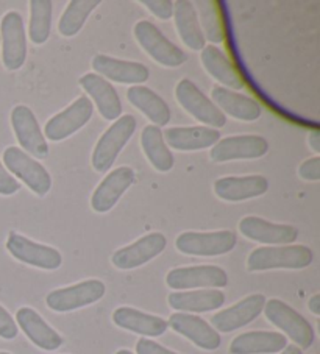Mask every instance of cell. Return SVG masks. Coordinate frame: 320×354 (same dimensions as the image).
Instances as JSON below:
<instances>
[{
  "label": "cell",
  "mask_w": 320,
  "mask_h": 354,
  "mask_svg": "<svg viewBox=\"0 0 320 354\" xmlns=\"http://www.w3.org/2000/svg\"><path fill=\"white\" fill-rule=\"evenodd\" d=\"M202 64L214 80H217L224 88L231 91L244 89L245 83L239 72L235 69L229 57L216 46H205L202 50ZM219 84V86H220Z\"/></svg>",
  "instance_id": "4316f807"
},
{
  "label": "cell",
  "mask_w": 320,
  "mask_h": 354,
  "mask_svg": "<svg viewBox=\"0 0 320 354\" xmlns=\"http://www.w3.org/2000/svg\"><path fill=\"white\" fill-rule=\"evenodd\" d=\"M168 325L174 329L175 333L189 339L195 346L202 348V350L214 351L217 350L220 344H222V339H220V334L216 329L211 325H208V322L197 315L184 313L172 314Z\"/></svg>",
  "instance_id": "ffe728a7"
},
{
  "label": "cell",
  "mask_w": 320,
  "mask_h": 354,
  "mask_svg": "<svg viewBox=\"0 0 320 354\" xmlns=\"http://www.w3.org/2000/svg\"><path fill=\"white\" fill-rule=\"evenodd\" d=\"M166 245H168V239L163 233L145 234L130 245L119 248L112 256V262L119 270H133L155 259L164 252Z\"/></svg>",
  "instance_id": "9a60e30c"
},
{
  "label": "cell",
  "mask_w": 320,
  "mask_h": 354,
  "mask_svg": "<svg viewBox=\"0 0 320 354\" xmlns=\"http://www.w3.org/2000/svg\"><path fill=\"white\" fill-rule=\"evenodd\" d=\"M134 38L152 59L164 67H178L188 61V55L149 21H139L134 26Z\"/></svg>",
  "instance_id": "5b68a950"
},
{
  "label": "cell",
  "mask_w": 320,
  "mask_h": 354,
  "mask_svg": "<svg viewBox=\"0 0 320 354\" xmlns=\"http://www.w3.org/2000/svg\"><path fill=\"white\" fill-rule=\"evenodd\" d=\"M308 144H310L314 153H320V133L319 130H312L308 136Z\"/></svg>",
  "instance_id": "60d3db41"
},
{
  "label": "cell",
  "mask_w": 320,
  "mask_h": 354,
  "mask_svg": "<svg viewBox=\"0 0 320 354\" xmlns=\"http://www.w3.org/2000/svg\"><path fill=\"white\" fill-rule=\"evenodd\" d=\"M134 181H136V175L132 167L122 166L112 170L96 187L91 197V207L98 214L112 211Z\"/></svg>",
  "instance_id": "2e32d148"
},
{
  "label": "cell",
  "mask_w": 320,
  "mask_h": 354,
  "mask_svg": "<svg viewBox=\"0 0 320 354\" xmlns=\"http://www.w3.org/2000/svg\"><path fill=\"white\" fill-rule=\"evenodd\" d=\"M166 284L174 290L220 289L229 284V274L217 266L178 267L168 273Z\"/></svg>",
  "instance_id": "8fae6325"
},
{
  "label": "cell",
  "mask_w": 320,
  "mask_h": 354,
  "mask_svg": "<svg viewBox=\"0 0 320 354\" xmlns=\"http://www.w3.org/2000/svg\"><path fill=\"white\" fill-rule=\"evenodd\" d=\"M21 189V183L17 181L13 175H11L5 166L0 161V195H10L16 194Z\"/></svg>",
  "instance_id": "f35d334b"
},
{
  "label": "cell",
  "mask_w": 320,
  "mask_h": 354,
  "mask_svg": "<svg viewBox=\"0 0 320 354\" xmlns=\"http://www.w3.org/2000/svg\"><path fill=\"white\" fill-rule=\"evenodd\" d=\"M195 7L197 17H199L200 28L205 39L214 42V44H222L225 41V30L220 17V11L217 8V2H197Z\"/></svg>",
  "instance_id": "e575fe53"
},
{
  "label": "cell",
  "mask_w": 320,
  "mask_h": 354,
  "mask_svg": "<svg viewBox=\"0 0 320 354\" xmlns=\"http://www.w3.org/2000/svg\"><path fill=\"white\" fill-rule=\"evenodd\" d=\"M168 147L178 151H197L213 147L220 131L209 127H172L163 131Z\"/></svg>",
  "instance_id": "603a6c76"
},
{
  "label": "cell",
  "mask_w": 320,
  "mask_h": 354,
  "mask_svg": "<svg viewBox=\"0 0 320 354\" xmlns=\"http://www.w3.org/2000/svg\"><path fill=\"white\" fill-rule=\"evenodd\" d=\"M91 66L96 71L94 74L103 77L105 80L121 84H132V86L145 83L150 77L149 69L143 63L118 59L114 57H108V55H96L92 58Z\"/></svg>",
  "instance_id": "e0dca14e"
},
{
  "label": "cell",
  "mask_w": 320,
  "mask_h": 354,
  "mask_svg": "<svg viewBox=\"0 0 320 354\" xmlns=\"http://www.w3.org/2000/svg\"><path fill=\"white\" fill-rule=\"evenodd\" d=\"M136 353L138 354H178L175 351H170L163 345L157 344V342L149 340V339H139L136 344Z\"/></svg>",
  "instance_id": "ab89813d"
},
{
  "label": "cell",
  "mask_w": 320,
  "mask_h": 354,
  "mask_svg": "<svg viewBox=\"0 0 320 354\" xmlns=\"http://www.w3.org/2000/svg\"><path fill=\"white\" fill-rule=\"evenodd\" d=\"M266 297L261 294H254L245 297L244 300L233 304L231 308L224 309L211 317V325L217 333H233L239 328L247 326L249 323L258 319L263 313Z\"/></svg>",
  "instance_id": "d6986e66"
},
{
  "label": "cell",
  "mask_w": 320,
  "mask_h": 354,
  "mask_svg": "<svg viewBox=\"0 0 320 354\" xmlns=\"http://www.w3.org/2000/svg\"><path fill=\"white\" fill-rule=\"evenodd\" d=\"M92 114H94V105L88 95H82L63 111L55 114L47 120L44 127V138L53 142H60L71 138L78 130L88 124Z\"/></svg>",
  "instance_id": "30bf717a"
},
{
  "label": "cell",
  "mask_w": 320,
  "mask_h": 354,
  "mask_svg": "<svg viewBox=\"0 0 320 354\" xmlns=\"http://www.w3.org/2000/svg\"><path fill=\"white\" fill-rule=\"evenodd\" d=\"M299 175L305 181H319L320 180V158L314 156L305 160L300 164Z\"/></svg>",
  "instance_id": "74e56055"
},
{
  "label": "cell",
  "mask_w": 320,
  "mask_h": 354,
  "mask_svg": "<svg viewBox=\"0 0 320 354\" xmlns=\"http://www.w3.org/2000/svg\"><path fill=\"white\" fill-rule=\"evenodd\" d=\"M7 250L15 259L42 270H57L63 264V256L57 248L30 241L16 231L8 236Z\"/></svg>",
  "instance_id": "7c38bea8"
},
{
  "label": "cell",
  "mask_w": 320,
  "mask_h": 354,
  "mask_svg": "<svg viewBox=\"0 0 320 354\" xmlns=\"http://www.w3.org/2000/svg\"><path fill=\"white\" fill-rule=\"evenodd\" d=\"M113 322L116 326L136 333L144 337H159L168 331V322L158 315L145 314L143 310L133 308H118L113 313Z\"/></svg>",
  "instance_id": "484cf974"
},
{
  "label": "cell",
  "mask_w": 320,
  "mask_h": 354,
  "mask_svg": "<svg viewBox=\"0 0 320 354\" xmlns=\"http://www.w3.org/2000/svg\"><path fill=\"white\" fill-rule=\"evenodd\" d=\"M175 97L184 111H188L194 119L200 120L202 124H205L209 128H214V130H219V128L225 127L226 115L214 105L211 99H208V97L195 86L194 82L188 80V78H183V80L177 84Z\"/></svg>",
  "instance_id": "52a82bcc"
},
{
  "label": "cell",
  "mask_w": 320,
  "mask_h": 354,
  "mask_svg": "<svg viewBox=\"0 0 320 354\" xmlns=\"http://www.w3.org/2000/svg\"><path fill=\"white\" fill-rule=\"evenodd\" d=\"M314 253L306 245H278L260 247L249 254V272L266 270H301L311 266Z\"/></svg>",
  "instance_id": "6da1fadb"
},
{
  "label": "cell",
  "mask_w": 320,
  "mask_h": 354,
  "mask_svg": "<svg viewBox=\"0 0 320 354\" xmlns=\"http://www.w3.org/2000/svg\"><path fill=\"white\" fill-rule=\"evenodd\" d=\"M287 346L286 335L274 331H250L233 339L231 354H274Z\"/></svg>",
  "instance_id": "83f0119b"
},
{
  "label": "cell",
  "mask_w": 320,
  "mask_h": 354,
  "mask_svg": "<svg viewBox=\"0 0 320 354\" xmlns=\"http://www.w3.org/2000/svg\"><path fill=\"white\" fill-rule=\"evenodd\" d=\"M52 28V2L51 0H32L30 2L28 35L33 44L41 46L48 39Z\"/></svg>",
  "instance_id": "836d02e7"
},
{
  "label": "cell",
  "mask_w": 320,
  "mask_h": 354,
  "mask_svg": "<svg viewBox=\"0 0 320 354\" xmlns=\"http://www.w3.org/2000/svg\"><path fill=\"white\" fill-rule=\"evenodd\" d=\"M150 13L161 21H169L174 17V2L172 0H139Z\"/></svg>",
  "instance_id": "d590c367"
},
{
  "label": "cell",
  "mask_w": 320,
  "mask_h": 354,
  "mask_svg": "<svg viewBox=\"0 0 320 354\" xmlns=\"http://www.w3.org/2000/svg\"><path fill=\"white\" fill-rule=\"evenodd\" d=\"M280 354H303V353H301V350H300L299 346L287 345L285 350H283V353H280Z\"/></svg>",
  "instance_id": "7bdbcfd3"
},
{
  "label": "cell",
  "mask_w": 320,
  "mask_h": 354,
  "mask_svg": "<svg viewBox=\"0 0 320 354\" xmlns=\"http://www.w3.org/2000/svg\"><path fill=\"white\" fill-rule=\"evenodd\" d=\"M116 354H133L130 350H119Z\"/></svg>",
  "instance_id": "ee69618b"
},
{
  "label": "cell",
  "mask_w": 320,
  "mask_h": 354,
  "mask_svg": "<svg viewBox=\"0 0 320 354\" xmlns=\"http://www.w3.org/2000/svg\"><path fill=\"white\" fill-rule=\"evenodd\" d=\"M269 151L266 138L256 134H241L219 139L209 151V158L214 162H226L236 160H258Z\"/></svg>",
  "instance_id": "5bb4252c"
},
{
  "label": "cell",
  "mask_w": 320,
  "mask_h": 354,
  "mask_svg": "<svg viewBox=\"0 0 320 354\" xmlns=\"http://www.w3.org/2000/svg\"><path fill=\"white\" fill-rule=\"evenodd\" d=\"M168 303L172 309L181 313H209L224 306L225 295L217 289L213 290H190V292H172L168 297Z\"/></svg>",
  "instance_id": "4dcf8cb0"
},
{
  "label": "cell",
  "mask_w": 320,
  "mask_h": 354,
  "mask_svg": "<svg viewBox=\"0 0 320 354\" xmlns=\"http://www.w3.org/2000/svg\"><path fill=\"white\" fill-rule=\"evenodd\" d=\"M238 237L230 230L213 231V233H195L186 231L177 237L175 247L180 253L200 258H213L233 252L236 247Z\"/></svg>",
  "instance_id": "8992f818"
},
{
  "label": "cell",
  "mask_w": 320,
  "mask_h": 354,
  "mask_svg": "<svg viewBox=\"0 0 320 354\" xmlns=\"http://www.w3.org/2000/svg\"><path fill=\"white\" fill-rule=\"evenodd\" d=\"M263 310L266 314V319L281 329L289 339L294 340V344L299 345L300 350H308L314 344V331L310 322L285 301L272 298L266 301Z\"/></svg>",
  "instance_id": "277c9868"
},
{
  "label": "cell",
  "mask_w": 320,
  "mask_h": 354,
  "mask_svg": "<svg viewBox=\"0 0 320 354\" xmlns=\"http://www.w3.org/2000/svg\"><path fill=\"white\" fill-rule=\"evenodd\" d=\"M211 102L224 114L242 122H255L261 118L263 108L256 100L244 94H238L235 91L224 86H214L211 89Z\"/></svg>",
  "instance_id": "d4e9b609"
},
{
  "label": "cell",
  "mask_w": 320,
  "mask_h": 354,
  "mask_svg": "<svg viewBox=\"0 0 320 354\" xmlns=\"http://www.w3.org/2000/svg\"><path fill=\"white\" fill-rule=\"evenodd\" d=\"M3 162L5 169L10 170L38 197H46L52 189V176L47 169L16 145H11L3 151Z\"/></svg>",
  "instance_id": "3957f363"
},
{
  "label": "cell",
  "mask_w": 320,
  "mask_h": 354,
  "mask_svg": "<svg viewBox=\"0 0 320 354\" xmlns=\"http://www.w3.org/2000/svg\"><path fill=\"white\" fill-rule=\"evenodd\" d=\"M107 288L100 279H86L69 288L52 290L46 297L48 309L55 313H71L102 300Z\"/></svg>",
  "instance_id": "9c48e42d"
},
{
  "label": "cell",
  "mask_w": 320,
  "mask_h": 354,
  "mask_svg": "<svg viewBox=\"0 0 320 354\" xmlns=\"http://www.w3.org/2000/svg\"><path fill=\"white\" fill-rule=\"evenodd\" d=\"M0 46L2 61L7 71H19L27 59V36L22 16L8 11L0 22Z\"/></svg>",
  "instance_id": "ba28073f"
},
{
  "label": "cell",
  "mask_w": 320,
  "mask_h": 354,
  "mask_svg": "<svg viewBox=\"0 0 320 354\" xmlns=\"http://www.w3.org/2000/svg\"><path fill=\"white\" fill-rule=\"evenodd\" d=\"M269 191V180L263 175L224 176L214 183V194L225 201H245L261 197Z\"/></svg>",
  "instance_id": "44dd1931"
},
{
  "label": "cell",
  "mask_w": 320,
  "mask_h": 354,
  "mask_svg": "<svg viewBox=\"0 0 320 354\" xmlns=\"http://www.w3.org/2000/svg\"><path fill=\"white\" fill-rule=\"evenodd\" d=\"M127 99L157 127H166L170 122V108L155 91L138 84L127 91Z\"/></svg>",
  "instance_id": "f546056e"
},
{
  "label": "cell",
  "mask_w": 320,
  "mask_h": 354,
  "mask_svg": "<svg viewBox=\"0 0 320 354\" xmlns=\"http://www.w3.org/2000/svg\"><path fill=\"white\" fill-rule=\"evenodd\" d=\"M136 119L130 114L121 115L118 120H114V124L102 134L92 150L91 164L94 170L103 174L113 167L121 151L136 131Z\"/></svg>",
  "instance_id": "7a4b0ae2"
},
{
  "label": "cell",
  "mask_w": 320,
  "mask_h": 354,
  "mask_svg": "<svg viewBox=\"0 0 320 354\" xmlns=\"http://www.w3.org/2000/svg\"><path fill=\"white\" fill-rule=\"evenodd\" d=\"M80 86L86 91V94L91 95L98 114L105 120H118L121 118L122 109H124L121 97L113 84L108 83V80L91 72V74H86L80 78Z\"/></svg>",
  "instance_id": "7402d4cb"
},
{
  "label": "cell",
  "mask_w": 320,
  "mask_h": 354,
  "mask_svg": "<svg viewBox=\"0 0 320 354\" xmlns=\"http://www.w3.org/2000/svg\"><path fill=\"white\" fill-rule=\"evenodd\" d=\"M0 354H10V353H7V351H0Z\"/></svg>",
  "instance_id": "f6af8a7d"
},
{
  "label": "cell",
  "mask_w": 320,
  "mask_h": 354,
  "mask_svg": "<svg viewBox=\"0 0 320 354\" xmlns=\"http://www.w3.org/2000/svg\"><path fill=\"white\" fill-rule=\"evenodd\" d=\"M11 127L22 150L32 158L44 160L48 155V145L32 109L26 105H17L11 111Z\"/></svg>",
  "instance_id": "4fadbf2b"
},
{
  "label": "cell",
  "mask_w": 320,
  "mask_h": 354,
  "mask_svg": "<svg viewBox=\"0 0 320 354\" xmlns=\"http://www.w3.org/2000/svg\"><path fill=\"white\" fill-rule=\"evenodd\" d=\"M19 334V328H17L13 317L3 306H0V337L5 340H13Z\"/></svg>",
  "instance_id": "8d00e7d4"
},
{
  "label": "cell",
  "mask_w": 320,
  "mask_h": 354,
  "mask_svg": "<svg viewBox=\"0 0 320 354\" xmlns=\"http://www.w3.org/2000/svg\"><path fill=\"white\" fill-rule=\"evenodd\" d=\"M102 2L100 0H72L67 3L64 13L61 15L58 24V32L64 38H72L80 33L85 22L88 21L89 15L94 11Z\"/></svg>",
  "instance_id": "d6a6232c"
},
{
  "label": "cell",
  "mask_w": 320,
  "mask_h": 354,
  "mask_svg": "<svg viewBox=\"0 0 320 354\" xmlns=\"http://www.w3.org/2000/svg\"><path fill=\"white\" fill-rule=\"evenodd\" d=\"M308 308H310V310L314 315H320V295L319 294L312 295L310 298V301H308Z\"/></svg>",
  "instance_id": "b9f144b4"
},
{
  "label": "cell",
  "mask_w": 320,
  "mask_h": 354,
  "mask_svg": "<svg viewBox=\"0 0 320 354\" xmlns=\"http://www.w3.org/2000/svg\"><path fill=\"white\" fill-rule=\"evenodd\" d=\"M174 19L178 36L184 46L190 50H203L206 44L205 36L200 28L197 10L189 0H177L174 2Z\"/></svg>",
  "instance_id": "f1b7e54d"
},
{
  "label": "cell",
  "mask_w": 320,
  "mask_h": 354,
  "mask_svg": "<svg viewBox=\"0 0 320 354\" xmlns=\"http://www.w3.org/2000/svg\"><path fill=\"white\" fill-rule=\"evenodd\" d=\"M141 145L147 160L158 172H169L174 167V155L166 144L161 128L157 125H147L141 133Z\"/></svg>",
  "instance_id": "1f68e13d"
},
{
  "label": "cell",
  "mask_w": 320,
  "mask_h": 354,
  "mask_svg": "<svg viewBox=\"0 0 320 354\" xmlns=\"http://www.w3.org/2000/svg\"><path fill=\"white\" fill-rule=\"evenodd\" d=\"M239 231L250 241L266 245H291L299 237V230L292 225L272 223L266 218L247 216L239 222Z\"/></svg>",
  "instance_id": "ac0fdd59"
},
{
  "label": "cell",
  "mask_w": 320,
  "mask_h": 354,
  "mask_svg": "<svg viewBox=\"0 0 320 354\" xmlns=\"http://www.w3.org/2000/svg\"><path fill=\"white\" fill-rule=\"evenodd\" d=\"M16 325L33 344L46 351H55L63 345V337L32 308H21L16 313Z\"/></svg>",
  "instance_id": "cb8c5ba5"
}]
</instances>
